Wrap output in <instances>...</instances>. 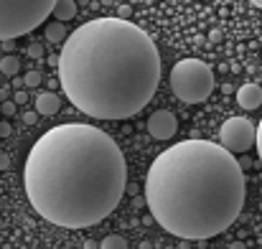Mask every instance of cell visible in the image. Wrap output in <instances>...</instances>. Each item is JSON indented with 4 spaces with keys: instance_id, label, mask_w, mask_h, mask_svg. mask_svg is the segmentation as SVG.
Segmentation results:
<instances>
[{
    "instance_id": "1",
    "label": "cell",
    "mask_w": 262,
    "mask_h": 249,
    "mask_svg": "<svg viewBox=\"0 0 262 249\" xmlns=\"http://www.w3.org/2000/svg\"><path fill=\"white\" fill-rule=\"evenodd\" d=\"M23 186L38 216L64 229H84L117 209L127 186V166L120 145L104 130L67 122L33 143Z\"/></svg>"
},
{
    "instance_id": "2",
    "label": "cell",
    "mask_w": 262,
    "mask_h": 249,
    "mask_svg": "<svg viewBox=\"0 0 262 249\" xmlns=\"http://www.w3.org/2000/svg\"><path fill=\"white\" fill-rule=\"evenodd\" d=\"M56 66L67 99L97 120L138 115L161 82L153 38L125 18H94L79 26L67 36Z\"/></svg>"
},
{
    "instance_id": "3",
    "label": "cell",
    "mask_w": 262,
    "mask_h": 249,
    "mask_svg": "<svg viewBox=\"0 0 262 249\" xmlns=\"http://www.w3.org/2000/svg\"><path fill=\"white\" fill-rule=\"evenodd\" d=\"M247 186L239 161L209 140H183L163 150L145 178L153 219L181 239H211L227 232L242 206Z\"/></svg>"
},
{
    "instance_id": "4",
    "label": "cell",
    "mask_w": 262,
    "mask_h": 249,
    "mask_svg": "<svg viewBox=\"0 0 262 249\" xmlns=\"http://www.w3.org/2000/svg\"><path fill=\"white\" fill-rule=\"evenodd\" d=\"M56 0H0V41L31 33L51 15Z\"/></svg>"
},
{
    "instance_id": "5",
    "label": "cell",
    "mask_w": 262,
    "mask_h": 249,
    "mask_svg": "<svg viewBox=\"0 0 262 249\" xmlns=\"http://www.w3.org/2000/svg\"><path fill=\"white\" fill-rule=\"evenodd\" d=\"M171 89L186 104H199L214 92V72L201 59H181L171 69Z\"/></svg>"
},
{
    "instance_id": "6",
    "label": "cell",
    "mask_w": 262,
    "mask_h": 249,
    "mask_svg": "<svg viewBox=\"0 0 262 249\" xmlns=\"http://www.w3.org/2000/svg\"><path fill=\"white\" fill-rule=\"evenodd\" d=\"M219 145L234 153H247L252 145H257V127L247 117H229L219 130Z\"/></svg>"
},
{
    "instance_id": "7",
    "label": "cell",
    "mask_w": 262,
    "mask_h": 249,
    "mask_svg": "<svg viewBox=\"0 0 262 249\" xmlns=\"http://www.w3.org/2000/svg\"><path fill=\"white\" fill-rule=\"evenodd\" d=\"M176 130H178V120L168 109H158L148 117V132H150L153 140H171Z\"/></svg>"
},
{
    "instance_id": "8",
    "label": "cell",
    "mask_w": 262,
    "mask_h": 249,
    "mask_svg": "<svg viewBox=\"0 0 262 249\" xmlns=\"http://www.w3.org/2000/svg\"><path fill=\"white\" fill-rule=\"evenodd\" d=\"M237 104L242 109H257L262 104V86H257V84H242L237 89Z\"/></svg>"
},
{
    "instance_id": "9",
    "label": "cell",
    "mask_w": 262,
    "mask_h": 249,
    "mask_svg": "<svg viewBox=\"0 0 262 249\" xmlns=\"http://www.w3.org/2000/svg\"><path fill=\"white\" fill-rule=\"evenodd\" d=\"M59 107H61V99L54 94V92H43V94H38L36 97V112L38 115H56L59 112Z\"/></svg>"
},
{
    "instance_id": "10",
    "label": "cell",
    "mask_w": 262,
    "mask_h": 249,
    "mask_svg": "<svg viewBox=\"0 0 262 249\" xmlns=\"http://www.w3.org/2000/svg\"><path fill=\"white\" fill-rule=\"evenodd\" d=\"M51 15H54L56 20L67 23V20H72V18L77 15V3H74V0H56V5H54Z\"/></svg>"
},
{
    "instance_id": "11",
    "label": "cell",
    "mask_w": 262,
    "mask_h": 249,
    "mask_svg": "<svg viewBox=\"0 0 262 249\" xmlns=\"http://www.w3.org/2000/svg\"><path fill=\"white\" fill-rule=\"evenodd\" d=\"M64 36H67V31H64V23H61V20H54V23L46 26V38H49L51 43H61Z\"/></svg>"
},
{
    "instance_id": "12",
    "label": "cell",
    "mask_w": 262,
    "mask_h": 249,
    "mask_svg": "<svg viewBox=\"0 0 262 249\" xmlns=\"http://www.w3.org/2000/svg\"><path fill=\"white\" fill-rule=\"evenodd\" d=\"M18 69H20L18 56H3V59H0V72H3L5 77H15Z\"/></svg>"
},
{
    "instance_id": "13",
    "label": "cell",
    "mask_w": 262,
    "mask_h": 249,
    "mask_svg": "<svg viewBox=\"0 0 262 249\" xmlns=\"http://www.w3.org/2000/svg\"><path fill=\"white\" fill-rule=\"evenodd\" d=\"M99 249H127V242L120 234H110L99 242Z\"/></svg>"
},
{
    "instance_id": "14",
    "label": "cell",
    "mask_w": 262,
    "mask_h": 249,
    "mask_svg": "<svg viewBox=\"0 0 262 249\" xmlns=\"http://www.w3.org/2000/svg\"><path fill=\"white\" fill-rule=\"evenodd\" d=\"M23 84H26V86H38V84H41V74H38V72H28V74L23 77Z\"/></svg>"
},
{
    "instance_id": "15",
    "label": "cell",
    "mask_w": 262,
    "mask_h": 249,
    "mask_svg": "<svg viewBox=\"0 0 262 249\" xmlns=\"http://www.w3.org/2000/svg\"><path fill=\"white\" fill-rule=\"evenodd\" d=\"M28 56L41 59V56H43V46H41V43H31V46H28Z\"/></svg>"
},
{
    "instance_id": "16",
    "label": "cell",
    "mask_w": 262,
    "mask_h": 249,
    "mask_svg": "<svg viewBox=\"0 0 262 249\" xmlns=\"http://www.w3.org/2000/svg\"><path fill=\"white\" fill-rule=\"evenodd\" d=\"M15 109H18V104H15V102H3V107H0V112H3L5 117L15 115Z\"/></svg>"
},
{
    "instance_id": "17",
    "label": "cell",
    "mask_w": 262,
    "mask_h": 249,
    "mask_svg": "<svg viewBox=\"0 0 262 249\" xmlns=\"http://www.w3.org/2000/svg\"><path fill=\"white\" fill-rule=\"evenodd\" d=\"M23 122H26V125H36V122H38V112H36V109L23 112Z\"/></svg>"
},
{
    "instance_id": "18",
    "label": "cell",
    "mask_w": 262,
    "mask_h": 249,
    "mask_svg": "<svg viewBox=\"0 0 262 249\" xmlns=\"http://www.w3.org/2000/svg\"><path fill=\"white\" fill-rule=\"evenodd\" d=\"M10 132H13V127H10V122H0V138H10Z\"/></svg>"
},
{
    "instance_id": "19",
    "label": "cell",
    "mask_w": 262,
    "mask_h": 249,
    "mask_svg": "<svg viewBox=\"0 0 262 249\" xmlns=\"http://www.w3.org/2000/svg\"><path fill=\"white\" fill-rule=\"evenodd\" d=\"M130 13H133V8H130V5H120V8H117V15H120V18H125V20H127V15H130Z\"/></svg>"
},
{
    "instance_id": "20",
    "label": "cell",
    "mask_w": 262,
    "mask_h": 249,
    "mask_svg": "<svg viewBox=\"0 0 262 249\" xmlns=\"http://www.w3.org/2000/svg\"><path fill=\"white\" fill-rule=\"evenodd\" d=\"M257 155H260V161H262V120H260V125H257Z\"/></svg>"
},
{
    "instance_id": "21",
    "label": "cell",
    "mask_w": 262,
    "mask_h": 249,
    "mask_svg": "<svg viewBox=\"0 0 262 249\" xmlns=\"http://www.w3.org/2000/svg\"><path fill=\"white\" fill-rule=\"evenodd\" d=\"M13 102H15V104H23V102H26V92H20V89H18V92H15V99H13Z\"/></svg>"
},
{
    "instance_id": "22",
    "label": "cell",
    "mask_w": 262,
    "mask_h": 249,
    "mask_svg": "<svg viewBox=\"0 0 262 249\" xmlns=\"http://www.w3.org/2000/svg\"><path fill=\"white\" fill-rule=\"evenodd\" d=\"M5 168H10V158L8 155H0V170H5Z\"/></svg>"
},
{
    "instance_id": "23",
    "label": "cell",
    "mask_w": 262,
    "mask_h": 249,
    "mask_svg": "<svg viewBox=\"0 0 262 249\" xmlns=\"http://www.w3.org/2000/svg\"><path fill=\"white\" fill-rule=\"evenodd\" d=\"M229 249H247V247H245L242 242H234V244H232V247H229Z\"/></svg>"
},
{
    "instance_id": "24",
    "label": "cell",
    "mask_w": 262,
    "mask_h": 249,
    "mask_svg": "<svg viewBox=\"0 0 262 249\" xmlns=\"http://www.w3.org/2000/svg\"><path fill=\"white\" fill-rule=\"evenodd\" d=\"M140 249H150V242H143V244H140Z\"/></svg>"
},
{
    "instance_id": "25",
    "label": "cell",
    "mask_w": 262,
    "mask_h": 249,
    "mask_svg": "<svg viewBox=\"0 0 262 249\" xmlns=\"http://www.w3.org/2000/svg\"><path fill=\"white\" fill-rule=\"evenodd\" d=\"M250 3H255L257 8H262V0H250Z\"/></svg>"
},
{
    "instance_id": "26",
    "label": "cell",
    "mask_w": 262,
    "mask_h": 249,
    "mask_svg": "<svg viewBox=\"0 0 262 249\" xmlns=\"http://www.w3.org/2000/svg\"><path fill=\"white\" fill-rule=\"evenodd\" d=\"M0 99H3V102H5V89H0Z\"/></svg>"
},
{
    "instance_id": "27",
    "label": "cell",
    "mask_w": 262,
    "mask_h": 249,
    "mask_svg": "<svg viewBox=\"0 0 262 249\" xmlns=\"http://www.w3.org/2000/svg\"><path fill=\"white\" fill-rule=\"evenodd\" d=\"M166 249H176V247H166Z\"/></svg>"
}]
</instances>
